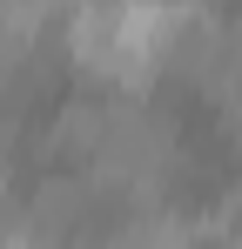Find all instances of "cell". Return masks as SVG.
Listing matches in <instances>:
<instances>
[{
	"label": "cell",
	"instance_id": "6da1fadb",
	"mask_svg": "<svg viewBox=\"0 0 242 249\" xmlns=\"http://www.w3.org/2000/svg\"><path fill=\"white\" fill-rule=\"evenodd\" d=\"M189 7H81L68 14V61L94 81H115L121 94L148 88L168 68V47L182 34Z\"/></svg>",
	"mask_w": 242,
	"mask_h": 249
},
{
	"label": "cell",
	"instance_id": "7a4b0ae2",
	"mask_svg": "<svg viewBox=\"0 0 242 249\" xmlns=\"http://www.w3.org/2000/svg\"><path fill=\"white\" fill-rule=\"evenodd\" d=\"M87 209H94V189L81 182V175H47L34 196H27V236H34L40 249L47 243H74L81 229H87Z\"/></svg>",
	"mask_w": 242,
	"mask_h": 249
},
{
	"label": "cell",
	"instance_id": "3957f363",
	"mask_svg": "<svg viewBox=\"0 0 242 249\" xmlns=\"http://www.w3.org/2000/svg\"><path fill=\"white\" fill-rule=\"evenodd\" d=\"M101 135H108V101H94V94H68V101L54 108V122H47V155L94 162Z\"/></svg>",
	"mask_w": 242,
	"mask_h": 249
},
{
	"label": "cell",
	"instance_id": "277c9868",
	"mask_svg": "<svg viewBox=\"0 0 242 249\" xmlns=\"http://www.w3.org/2000/svg\"><path fill=\"white\" fill-rule=\"evenodd\" d=\"M101 249H195V229L182 209H148V215H128Z\"/></svg>",
	"mask_w": 242,
	"mask_h": 249
},
{
	"label": "cell",
	"instance_id": "5b68a950",
	"mask_svg": "<svg viewBox=\"0 0 242 249\" xmlns=\"http://www.w3.org/2000/svg\"><path fill=\"white\" fill-rule=\"evenodd\" d=\"M222 215H229V243H242V196H236L229 209H222Z\"/></svg>",
	"mask_w": 242,
	"mask_h": 249
},
{
	"label": "cell",
	"instance_id": "8992f818",
	"mask_svg": "<svg viewBox=\"0 0 242 249\" xmlns=\"http://www.w3.org/2000/svg\"><path fill=\"white\" fill-rule=\"evenodd\" d=\"M7 189H14V175H7V162H0V209H7Z\"/></svg>",
	"mask_w": 242,
	"mask_h": 249
},
{
	"label": "cell",
	"instance_id": "52a82bcc",
	"mask_svg": "<svg viewBox=\"0 0 242 249\" xmlns=\"http://www.w3.org/2000/svg\"><path fill=\"white\" fill-rule=\"evenodd\" d=\"M7 68H14V54H7V47H0V88H7Z\"/></svg>",
	"mask_w": 242,
	"mask_h": 249
},
{
	"label": "cell",
	"instance_id": "ba28073f",
	"mask_svg": "<svg viewBox=\"0 0 242 249\" xmlns=\"http://www.w3.org/2000/svg\"><path fill=\"white\" fill-rule=\"evenodd\" d=\"M208 249H242V243H229V236H222V243H208Z\"/></svg>",
	"mask_w": 242,
	"mask_h": 249
}]
</instances>
